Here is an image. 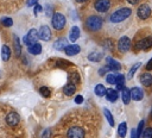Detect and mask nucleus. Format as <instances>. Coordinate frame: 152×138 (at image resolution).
<instances>
[{"label": "nucleus", "mask_w": 152, "mask_h": 138, "mask_svg": "<svg viewBox=\"0 0 152 138\" xmlns=\"http://www.w3.org/2000/svg\"><path fill=\"white\" fill-rule=\"evenodd\" d=\"M131 13H132V11H131V8H128V7L119 8V10H116L115 12H113V13L110 14L109 21L113 23V24H114V23H121V21L126 20V19L131 15Z\"/></svg>", "instance_id": "obj_1"}, {"label": "nucleus", "mask_w": 152, "mask_h": 138, "mask_svg": "<svg viewBox=\"0 0 152 138\" xmlns=\"http://www.w3.org/2000/svg\"><path fill=\"white\" fill-rule=\"evenodd\" d=\"M102 23H103V20L99 15H89L86 20V26L89 31L95 32L102 27Z\"/></svg>", "instance_id": "obj_2"}, {"label": "nucleus", "mask_w": 152, "mask_h": 138, "mask_svg": "<svg viewBox=\"0 0 152 138\" xmlns=\"http://www.w3.org/2000/svg\"><path fill=\"white\" fill-rule=\"evenodd\" d=\"M51 24H52V27L55 30H62L64 26H65V17L62 14V13H53L52 15V19H51Z\"/></svg>", "instance_id": "obj_3"}, {"label": "nucleus", "mask_w": 152, "mask_h": 138, "mask_svg": "<svg viewBox=\"0 0 152 138\" xmlns=\"http://www.w3.org/2000/svg\"><path fill=\"white\" fill-rule=\"evenodd\" d=\"M84 130L80 126H71L66 132L68 138H84Z\"/></svg>", "instance_id": "obj_4"}, {"label": "nucleus", "mask_w": 152, "mask_h": 138, "mask_svg": "<svg viewBox=\"0 0 152 138\" xmlns=\"http://www.w3.org/2000/svg\"><path fill=\"white\" fill-rule=\"evenodd\" d=\"M38 38H39L38 31H37L36 29H31V30L27 32V34L23 38V40H24V44H26V45L28 46V45H31V44H33V43H37Z\"/></svg>", "instance_id": "obj_5"}, {"label": "nucleus", "mask_w": 152, "mask_h": 138, "mask_svg": "<svg viewBox=\"0 0 152 138\" xmlns=\"http://www.w3.org/2000/svg\"><path fill=\"white\" fill-rule=\"evenodd\" d=\"M137 14H138V18L141 19V20L147 19V18L150 17V14H151V8H150V6L146 5V4L140 5V6L138 7V10H137Z\"/></svg>", "instance_id": "obj_6"}, {"label": "nucleus", "mask_w": 152, "mask_h": 138, "mask_svg": "<svg viewBox=\"0 0 152 138\" xmlns=\"http://www.w3.org/2000/svg\"><path fill=\"white\" fill-rule=\"evenodd\" d=\"M151 48H152V37L142 38V39H140L135 44V49L137 50H145V51H147Z\"/></svg>", "instance_id": "obj_7"}, {"label": "nucleus", "mask_w": 152, "mask_h": 138, "mask_svg": "<svg viewBox=\"0 0 152 138\" xmlns=\"http://www.w3.org/2000/svg\"><path fill=\"white\" fill-rule=\"evenodd\" d=\"M38 36H39V38H40L42 40H44V42L50 40V39H51V36H52L50 27H49L48 25H42L40 29H39V31H38Z\"/></svg>", "instance_id": "obj_8"}, {"label": "nucleus", "mask_w": 152, "mask_h": 138, "mask_svg": "<svg viewBox=\"0 0 152 138\" xmlns=\"http://www.w3.org/2000/svg\"><path fill=\"white\" fill-rule=\"evenodd\" d=\"M94 6H95V10H96L97 12L104 13V12H107V11L109 10V7H110V1H109V0H96L95 4H94Z\"/></svg>", "instance_id": "obj_9"}, {"label": "nucleus", "mask_w": 152, "mask_h": 138, "mask_svg": "<svg viewBox=\"0 0 152 138\" xmlns=\"http://www.w3.org/2000/svg\"><path fill=\"white\" fill-rule=\"evenodd\" d=\"M131 48V39L126 36L121 37L119 40H118V49L121 51V52H127Z\"/></svg>", "instance_id": "obj_10"}, {"label": "nucleus", "mask_w": 152, "mask_h": 138, "mask_svg": "<svg viewBox=\"0 0 152 138\" xmlns=\"http://www.w3.org/2000/svg\"><path fill=\"white\" fill-rule=\"evenodd\" d=\"M19 121H20V117H19V114L15 113V112H11V113H8L7 117H6V123H7L8 126L14 127V126H17V125L19 124Z\"/></svg>", "instance_id": "obj_11"}, {"label": "nucleus", "mask_w": 152, "mask_h": 138, "mask_svg": "<svg viewBox=\"0 0 152 138\" xmlns=\"http://www.w3.org/2000/svg\"><path fill=\"white\" fill-rule=\"evenodd\" d=\"M144 98V93L139 87H133L131 89V99H133L134 101H140Z\"/></svg>", "instance_id": "obj_12"}, {"label": "nucleus", "mask_w": 152, "mask_h": 138, "mask_svg": "<svg viewBox=\"0 0 152 138\" xmlns=\"http://www.w3.org/2000/svg\"><path fill=\"white\" fill-rule=\"evenodd\" d=\"M64 51H65V54L68 56H75V55H77L81 51V48L77 44H70V45H66Z\"/></svg>", "instance_id": "obj_13"}, {"label": "nucleus", "mask_w": 152, "mask_h": 138, "mask_svg": "<svg viewBox=\"0 0 152 138\" xmlns=\"http://www.w3.org/2000/svg\"><path fill=\"white\" fill-rule=\"evenodd\" d=\"M106 62H107V67H108L109 70H120L121 69L120 63L116 59H114L113 57H107Z\"/></svg>", "instance_id": "obj_14"}, {"label": "nucleus", "mask_w": 152, "mask_h": 138, "mask_svg": "<svg viewBox=\"0 0 152 138\" xmlns=\"http://www.w3.org/2000/svg\"><path fill=\"white\" fill-rule=\"evenodd\" d=\"M140 83L145 87L152 86V75L150 73H144L140 75Z\"/></svg>", "instance_id": "obj_15"}, {"label": "nucleus", "mask_w": 152, "mask_h": 138, "mask_svg": "<svg viewBox=\"0 0 152 138\" xmlns=\"http://www.w3.org/2000/svg\"><path fill=\"white\" fill-rule=\"evenodd\" d=\"M104 95H106V99L108 101H110V102H115L118 100V92L112 89V88H107Z\"/></svg>", "instance_id": "obj_16"}, {"label": "nucleus", "mask_w": 152, "mask_h": 138, "mask_svg": "<svg viewBox=\"0 0 152 138\" xmlns=\"http://www.w3.org/2000/svg\"><path fill=\"white\" fill-rule=\"evenodd\" d=\"M80 34H81L80 29H78L77 26H72V27L70 29V32H69V40H70V42H76L77 38L80 37Z\"/></svg>", "instance_id": "obj_17"}, {"label": "nucleus", "mask_w": 152, "mask_h": 138, "mask_svg": "<svg viewBox=\"0 0 152 138\" xmlns=\"http://www.w3.org/2000/svg\"><path fill=\"white\" fill-rule=\"evenodd\" d=\"M66 45H68V40L65 38H59L53 43L52 46L55 50H64L66 48Z\"/></svg>", "instance_id": "obj_18"}, {"label": "nucleus", "mask_w": 152, "mask_h": 138, "mask_svg": "<svg viewBox=\"0 0 152 138\" xmlns=\"http://www.w3.org/2000/svg\"><path fill=\"white\" fill-rule=\"evenodd\" d=\"M27 51L31 55H39L42 52V45L39 43H33V44L27 46Z\"/></svg>", "instance_id": "obj_19"}, {"label": "nucleus", "mask_w": 152, "mask_h": 138, "mask_svg": "<svg viewBox=\"0 0 152 138\" xmlns=\"http://www.w3.org/2000/svg\"><path fill=\"white\" fill-rule=\"evenodd\" d=\"M75 90H76V84L70 83V82H68V83L64 86V88H63V93H64L66 96H71V95H74Z\"/></svg>", "instance_id": "obj_20"}, {"label": "nucleus", "mask_w": 152, "mask_h": 138, "mask_svg": "<svg viewBox=\"0 0 152 138\" xmlns=\"http://www.w3.org/2000/svg\"><path fill=\"white\" fill-rule=\"evenodd\" d=\"M10 57H11V49L8 48V45L4 44L1 46V58H2V61L6 62L10 59Z\"/></svg>", "instance_id": "obj_21"}, {"label": "nucleus", "mask_w": 152, "mask_h": 138, "mask_svg": "<svg viewBox=\"0 0 152 138\" xmlns=\"http://www.w3.org/2000/svg\"><path fill=\"white\" fill-rule=\"evenodd\" d=\"M102 57H103V54L102 52H97V51L91 52V54L88 55V59L91 61V62H100L102 59Z\"/></svg>", "instance_id": "obj_22"}, {"label": "nucleus", "mask_w": 152, "mask_h": 138, "mask_svg": "<svg viewBox=\"0 0 152 138\" xmlns=\"http://www.w3.org/2000/svg\"><path fill=\"white\" fill-rule=\"evenodd\" d=\"M121 99H122V102L124 104H129V101H131V90L129 89H127L126 87L122 89V93H121Z\"/></svg>", "instance_id": "obj_23"}, {"label": "nucleus", "mask_w": 152, "mask_h": 138, "mask_svg": "<svg viewBox=\"0 0 152 138\" xmlns=\"http://www.w3.org/2000/svg\"><path fill=\"white\" fill-rule=\"evenodd\" d=\"M13 46H14V52H15V55H17V56H20V55H21V44H20V40H19L18 36H14Z\"/></svg>", "instance_id": "obj_24"}, {"label": "nucleus", "mask_w": 152, "mask_h": 138, "mask_svg": "<svg viewBox=\"0 0 152 138\" xmlns=\"http://www.w3.org/2000/svg\"><path fill=\"white\" fill-rule=\"evenodd\" d=\"M115 84H116V88H118L119 90H122V89L125 88V76H124V75H118V76H116Z\"/></svg>", "instance_id": "obj_25"}, {"label": "nucleus", "mask_w": 152, "mask_h": 138, "mask_svg": "<svg viewBox=\"0 0 152 138\" xmlns=\"http://www.w3.org/2000/svg\"><path fill=\"white\" fill-rule=\"evenodd\" d=\"M126 132H127V123L124 121V123H121V124L119 125V127H118V133H119V136H120L121 138H125Z\"/></svg>", "instance_id": "obj_26"}, {"label": "nucleus", "mask_w": 152, "mask_h": 138, "mask_svg": "<svg viewBox=\"0 0 152 138\" xmlns=\"http://www.w3.org/2000/svg\"><path fill=\"white\" fill-rule=\"evenodd\" d=\"M106 89H107V88H104V86H103V84L99 83V84H96V86H95L94 92H95V94H96L97 96H103V95L106 94Z\"/></svg>", "instance_id": "obj_27"}, {"label": "nucleus", "mask_w": 152, "mask_h": 138, "mask_svg": "<svg viewBox=\"0 0 152 138\" xmlns=\"http://www.w3.org/2000/svg\"><path fill=\"white\" fill-rule=\"evenodd\" d=\"M69 82H70V83H74V84H77V83L80 82V75H78L76 71L69 74Z\"/></svg>", "instance_id": "obj_28"}, {"label": "nucleus", "mask_w": 152, "mask_h": 138, "mask_svg": "<svg viewBox=\"0 0 152 138\" xmlns=\"http://www.w3.org/2000/svg\"><path fill=\"white\" fill-rule=\"evenodd\" d=\"M103 113H104V117H106V119L108 120L109 125H110V126H114V118H113V115H112L110 111H109V109H107V108H104V109H103Z\"/></svg>", "instance_id": "obj_29"}, {"label": "nucleus", "mask_w": 152, "mask_h": 138, "mask_svg": "<svg viewBox=\"0 0 152 138\" xmlns=\"http://www.w3.org/2000/svg\"><path fill=\"white\" fill-rule=\"evenodd\" d=\"M1 24H2L5 27H11V26L13 25V19L10 18V17L2 18V19H1Z\"/></svg>", "instance_id": "obj_30"}, {"label": "nucleus", "mask_w": 152, "mask_h": 138, "mask_svg": "<svg viewBox=\"0 0 152 138\" xmlns=\"http://www.w3.org/2000/svg\"><path fill=\"white\" fill-rule=\"evenodd\" d=\"M56 65H57L58 68H65V67H68V65H71V63L68 62V61H65V59L58 58L57 62H56Z\"/></svg>", "instance_id": "obj_31"}, {"label": "nucleus", "mask_w": 152, "mask_h": 138, "mask_svg": "<svg viewBox=\"0 0 152 138\" xmlns=\"http://www.w3.org/2000/svg\"><path fill=\"white\" fill-rule=\"evenodd\" d=\"M39 93H40L44 98H49V96L51 95V92H50V89H49L48 87H40V88H39Z\"/></svg>", "instance_id": "obj_32"}, {"label": "nucleus", "mask_w": 152, "mask_h": 138, "mask_svg": "<svg viewBox=\"0 0 152 138\" xmlns=\"http://www.w3.org/2000/svg\"><path fill=\"white\" fill-rule=\"evenodd\" d=\"M106 81H107L109 84H114L115 81H116V75H114V74H108V75L106 76Z\"/></svg>", "instance_id": "obj_33"}, {"label": "nucleus", "mask_w": 152, "mask_h": 138, "mask_svg": "<svg viewBox=\"0 0 152 138\" xmlns=\"http://www.w3.org/2000/svg\"><path fill=\"white\" fill-rule=\"evenodd\" d=\"M139 67H140V63H135V64L131 68V70L128 71V77H129V79H132V77H133V75L135 74V71H137V69H138Z\"/></svg>", "instance_id": "obj_34"}, {"label": "nucleus", "mask_w": 152, "mask_h": 138, "mask_svg": "<svg viewBox=\"0 0 152 138\" xmlns=\"http://www.w3.org/2000/svg\"><path fill=\"white\" fill-rule=\"evenodd\" d=\"M142 138H152V127H147L142 132Z\"/></svg>", "instance_id": "obj_35"}, {"label": "nucleus", "mask_w": 152, "mask_h": 138, "mask_svg": "<svg viewBox=\"0 0 152 138\" xmlns=\"http://www.w3.org/2000/svg\"><path fill=\"white\" fill-rule=\"evenodd\" d=\"M144 125H145V121H144V120H140L139 124H138V128H137L138 136H141V134H142V127H144Z\"/></svg>", "instance_id": "obj_36"}, {"label": "nucleus", "mask_w": 152, "mask_h": 138, "mask_svg": "<svg viewBox=\"0 0 152 138\" xmlns=\"http://www.w3.org/2000/svg\"><path fill=\"white\" fill-rule=\"evenodd\" d=\"M50 134H51V130H50V128H45L44 132L42 133V137H40V138H49Z\"/></svg>", "instance_id": "obj_37"}, {"label": "nucleus", "mask_w": 152, "mask_h": 138, "mask_svg": "<svg viewBox=\"0 0 152 138\" xmlns=\"http://www.w3.org/2000/svg\"><path fill=\"white\" fill-rule=\"evenodd\" d=\"M42 11H43V7H42L40 5H36V6H34V8H33L34 14H38V13H40Z\"/></svg>", "instance_id": "obj_38"}, {"label": "nucleus", "mask_w": 152, "mask_h": 138, "mask_svg": "<svg viewBox=\"0 0 152 138\" xmlns=\"http://www.w3.org/2000/svg\"><path fill=\"white\" fill-rule=\"evenodd\" d=\"M103 46H104V49H107V50H112V42H110V40H106L104 44H103Z\"/></svg>", "instance_id": "obj_39"}, {"label": "nucleus", "mask_w": 152, "mask_h": 138, "mask_svg": "<svg viewBox=\"0 0 152 138\" xmlns=\"http://www.w3.org/2000/svg\"><path fill=\"white\" fill-rule=\"evenodd\" d=\"M109 69H108V67H102V68H100V70H99V74L102 76V75H104L107 71H108Z\"/></svg>", "instance_id": "obj_40"}, {"label": "nucleus", "mask_w": 152, "mask_h": 138, "mask_svg": "<svg viewBox=\"0 0 152 138\" xmlns=\"http://www.w3.org/2000/svg\"><path fill=\"white\" fill-rule=\"evenodd\" d=\"M146 70H147V71L152 70V58H150V59H148V62L146 63Z\"/></svg>", "instance_id": "obj_41"}, {"label": "nucleus", "mask_w": 152, "mask_h": 138, "mask_svg": "<svg viewBox=\"0 0 152 138\" xmlns=\"http://www.w3.org/2000/svg\"><path fill=\"white\" fill-rule=\"evenodd\" d=\"M82 101H83V96H82V95H76L75 102H76V104H82Z\"/></svg>", "instance_id": "obj_42"}, {"label": "nucleus", "mask_w": 152, "mask_h": 138, "mask_svg": "<svg viewBox=\"0 0 152 138\" xmlns=\"http://www.w3.org/2000/svg\"><path fill=\"white\" fill-rule=\"evenodd\" d=\"M38 2V0H27V6L31 7V6H36Z\"/></svg>", "instance_id": "obj_43"}, {"label": "nucleus", "mask_w": 152, "mask_h": 138, "mask_svg": "<svg viewBox=\"0 0 152 138\" xmlns=\"http://www.w3.org/2000/svg\"><path fill=\"white\" fill-rule=\"evenodd\" d=\"M131 138H139V136L137 133V130H132L131 131Z\"/></svg>", "instance_id": "obj_44"}, {"label": "nucleus", "mask_w": 152, "mask_h": 138, "mask_svg": "<svg viewBox=\"0 0 152 138\" xmlns=\"http://www.w3.org/2000/svg\"><path fill=\"white\" fill-rule=\"evenodd\" d=\"M127 2L131 4V5H137L139 2V0H127Z\"/></svg>", "instance_id": "obj_45"}, {"label": "nucleus", "mask_w": 152, "mask_h": 138, "mask_svg": "<svg viewBox=\"0 0 152 138\" xmlns=\"http://www.w3.org/2000/svg\"><path fill=\"white\" fill-rule=\"evenodd\" d=\"M76 1H77V2H86L87 0H76Z\"/></svg>", "instance_id": "obj_46"}, {"label": "nucleus", "mask_w": 152, "mask_h": 138, "mask_svg": "<svg viewBox=\"0 0 152 138\" xmlns=\"http://www.w3.org/2000/svg\"><path fill=\"white\" fill-rule=\"evenodd\" d=\"M151 118H152V109H151Z\"/></svg>", "instance_id": "obj_47"}]
</instances>
